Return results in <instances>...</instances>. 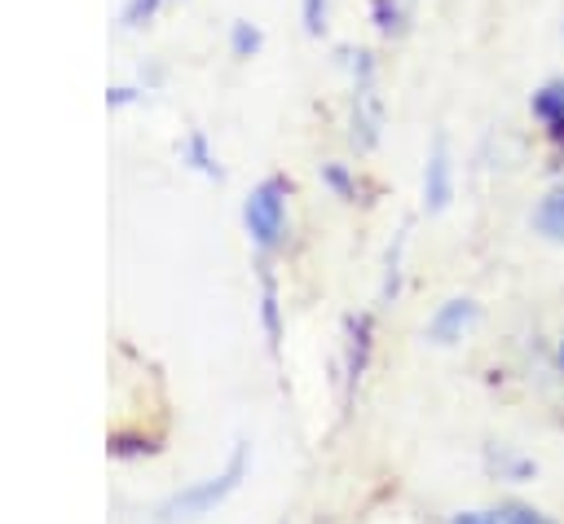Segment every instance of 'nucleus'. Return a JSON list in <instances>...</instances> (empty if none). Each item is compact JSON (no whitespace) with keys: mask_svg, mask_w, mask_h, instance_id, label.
<instances>
[{"mask_svg":"<svg viewBox=\"0 0 564 524\" xmlns=\"http://www.w3.org/2000/svg\"><path fill=\"white\" fill-rule=\"evenodd\" d=\"M322 176H326V185H330V189H335V194H339V198H352V194H357V189H352V181H348V172H344V167H326V172H322Z\"/></svg>","mask_w":564,"mask_h":524,"instance_id":"13","label":"nucleus"},{"mask_svg":"<svg viewBox=\"0 0 564 524\" xmlns=\"http://www.w3.org/2000/svg\"><path fill=\"white\" fill-rule=\"evenodd\" d=\"M185 159H189V163H194L198 172H207V176H220V167H216V159L207 154V141H203L198 132H194V137L185 141Z\"/></svg>","mask_w":564,"mask_h":524,"instance_id":"9","label":"nucleus"},{"mask_svg":"<svg viewBox=\"0 0 564 524\" xmlns=\"http://www.w3.org/2000/svg\"><path fill=\"white\" fill-rule=\"evenodd\" d=\"M286 189L291 185L282 176H269L242 203V225H247V233L260 251H278L282 238H286Z\"/></svg>","mask_w":564,"mask_h":524,"instance_id":"2","label":"nucleus"},{"mask_svg":"<svg viewBox=\"0 0 564 524\" xmlns=\"http://www.w3.org/2000/svg\"><path fill=\"white\" fill-rule=\"evenodd\" d=\"M498 520H502V524H551L542 511H533V506H520V502L502 506V511H498Z\"/></svg>","mask_w":564,"mask_h":524,"instance_id":"10","label":"nucleus"},{"mask_svg":"<svg viewBox=\"0 0 564 524\" xmlns=\"http://www.w3.org/2000/svg\"><path fill=\"white\" fill-rule=\"evenodd\" d=\"M454 524H502V520H498V511H463V515H454Z\"/></svg>","mask_w":564,"mask_h":524,"instance_id":"14","label":"nucleus"},{"mask_svg":"<svg viewBox=\"0 0 564 524\" xmlns=\"http://www.w3.org/2000/svg\"><path fill=\"white\" fill-rule=\"evenodd\" d=\"M304 26H308V35H317L326 26V0H304Z\"/></svg>","mask_w":564,"mask_h":524,"instance_id":"12","label":"nucleus"},{"mask_svg":"<svg viewBox=\"0 0 564 524\" xmlns=\"http://www.w3.org/2000/svg\"><path fill=\"white\" fill-rule=\"evenodd\" d=\"M529 110H533V119L542 123V132H546L555 145H564V79L542 84V88L533 92Z\"/></svg>","mask_w":564,"mask_h":524,"instance_id":"5","label":"nucleus"},{"mask_svg":"<svg viewBox=\"0 0 564 524\" xmlns=\"http://www.w3.org/2000/svg\"><path fill=\"white\" fill-rule=\"evenodd\" d=\"M242 476H247V445L238 440L234 445V454H229V462L216 471V476H203V480H194V484H185L181 493H172L154 515H159V524H181V520H203L207 511H216L238 484H242Z\"/></svg>","mask_w":564,"mask_h":524,"instance_id":"1","label":"nucleus"},{"mask_svg":"<svg viewBox=\"0 0 564 524\" xmlns=\"http://www.w3.org/2000/svg\"><path fill=\"white\" fill-rule=\"evenodd\" d=\"M533 229H538L542 238H551V242H564V185H555V189H546V194L538 198V207H533Z\"/></svg>","mask_w":564,"mask_h":524,"instance_id":"8","label":"nucleus"},{"mask_svg":"<svg viewBox=\"0 0 564 524\" xmlns=\"http://www.w3.org/2000/svg\"><path fill=\"white\" fill-rule=\"evenodd\" d=\"M560 365H564V343H560Z\"/></svg>","mask_w":564,"mask_h":524,"instance_id":"15","label":"nucleus"},{"mask_svg":"<svg viewBox=\"0 0 564 524\" xmlns=\"http://www.w3.org/2000/svg\"><path fill=\"white\" fill-rule=\"evenodd\" d=\"M370 348H375V321L370 313L348 317V343H344V401L357 392L366 365H370Z\"/></svg>","mask_w":564,"mask_h":524,"instance_id":"3","label":"nucleus"},{"mask_svg":"<svg viewBox=\"0 0 564 524\" xmlns=\"http://www.w3.org/2000/svg\"><path fill=\"white\" fill-rule=\"evenodd\" d=\"M256 48H260V31H251L247 22H238V26H234V53H238V57H251Z\"/></svg>","mask_w":564,"mask_h":524,"instance_id":"11","label":"nucleus"},{"mask_svg":"<svg viewBox=\"0 0 564 524\" xmlns=\"http://www.w3.org/2000/svg\"><path fill=\"white\" fill-rule=\"evenodd\" d=\"M260 326H264V339H269V352L282 348V304H278V282L264 264L260 273Z\"/></svg>","mask_w":564,"mask_h":524,"instance_id":"7","label":"nucleus"},{"mask_svg":"<svg viewBox=\"0 0 564 524\" xmlns=\"http://www.w3.org/2000/svg\"><path fill=\"white\" fill-rule=\"evenodd\" d=\"M449 194H454V185H449V150H445V141H436L432 154H427V167H423V207L441 211L449 203Z\"/></svg>","mask_w":564,"mask_h":524,"instance_id":"6","label":"nucleus"},{"mask_svg":"<svg viewBox=\"0 0 564 524\" xmlns=\"http://www.w3.org/2000/svg\"><path fill=\"white\" fill-rule=\"evenodd\" d=\"M476 321V299H449V304H441L436 313H432V321H427V339L432 343H454V339H463V330Z\"/></svg>","mask_w":564,"mask_h":524,"instance_id":"4","label":"nucleus"}]
</instances>
